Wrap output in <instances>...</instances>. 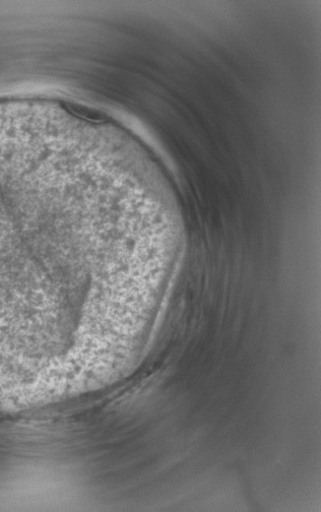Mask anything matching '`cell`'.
<instances>
[{
	"label": "cell",
	"instance_id": "cell-1",
	"mask_svg": "<svg viewBox=\"0 0 321 512\" xmlns=\"http://www.w3.org/2000/svg\"><path fill=\"white\" fill-rule=\"evenodd\" d=\"M74 167L49 161L0 168V315L77 327L100 268L137 267L138 246L96 248L82 232Z\"/></svg>",
	"mask_w": 321,
	"mask_h": 512
}]
</instances>
